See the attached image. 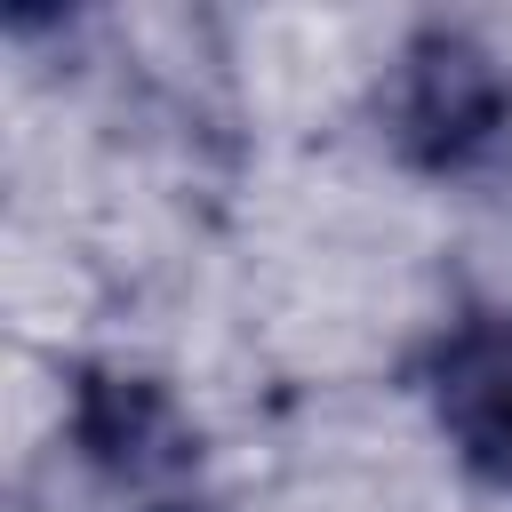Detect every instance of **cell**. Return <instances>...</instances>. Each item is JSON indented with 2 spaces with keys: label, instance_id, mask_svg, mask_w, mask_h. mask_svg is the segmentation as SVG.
<instances>
[{
  "label": "cell",
  "instance_id": "cell-1",
  "mask_svg": "<svg viewBox=\"0 0 512 512\" xmlns=\"http://www.w3.org/2000/svg\"><path fill=\"white\" fill-rule=\"evenodd\" d=\"M368 120L408 176L464 184L512 152V56L456 16H424L392 40Z\"/></svg>",
  "mask_w": 512,
  "mask_h": 512
},
{
  "label": "cell",
  "instance_id": "cell-2",
  "mask_svg": "<svg viewBox=\"0 0 512 512\" xmlns=\"http://www.w3.org/2000/svg\"><path fill=\"white\" fill-rule=\"evenodd\" d=\"M64 456L96 512H200L208 432L184 392L136 360L64 368Z\"/></svg>",
  "mask_w": 512,
  "mask_h": 512
},
{
  "label": "cell",
  "instance_id": "cell-3",
  "mask_svg": "<svg viewBox=\"0 0 512 512\" xmlns=\"http://www.w3.org/2000/svg\"><path fill=\"white\" fill-rule=\"evenodd\" d=\"M416 392L456 472L488 496H512V304H464L416 352Z\"/></svg>",
  "mask_w": 512,
  "mask_h": 512
}]
</instances>
